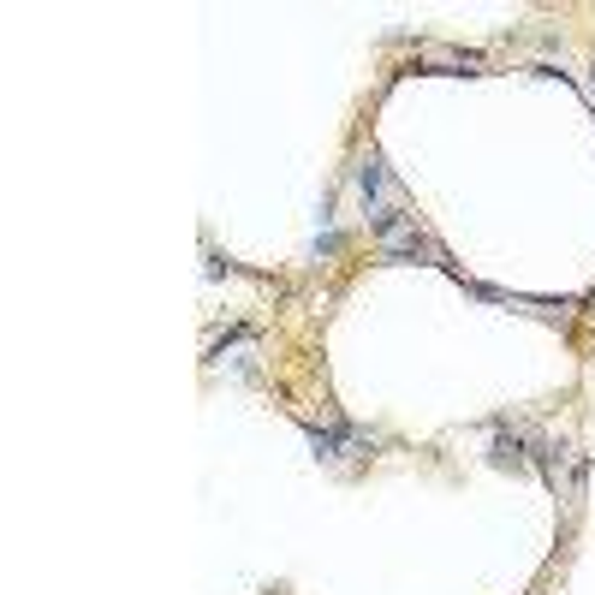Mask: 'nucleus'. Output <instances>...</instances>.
<instances>
[{
  "instance_id": "nucleus-1",
  "label": "nucleus",
  "mask_w": 595,
  "mask_h": 595,
  "mask_svg": "<svg viewBox=\"0 0 595 595\" xmlns=\"http://www.w3.org/2000/svg\"><path fill=\"white\" fill-rule=\"evenodd\" d=\"M304 435H310V447H316V459L322 465H346L357 453H369L375 447V435H363L352 423H334V429H322V423H304Z\"/></svg>"
},
{
  "instance_id": "nucleus-2",
  "label": "nucleus",
  "mask_w": 595,
  "mask_h": 595,
  "mask_svg": "<svg viewBox=\"0 0 595 595\" xmlns=\"http://www.w3.org/2000/svg\"><path fill=\"white\" fill-rule=\"evenodd\" d=\"M357 197H363V215H375V209L399 203V191H393V179H387V161H381V155H363V167H357Z\"/></svg>"
},
{
  "instance_id": "nucleus-3",
  "label": "nucleus",
  "mask_w": 595,
  "mask_h": 595,
  "mask_svg": "<svg viewBox=\"0 0 595 595\" xmlns=\"http://www.w3.org/2000/svg\"><path fill=\"white\" fill-rule=\"evenodd\" d=\"M488 459H494L500 471H530V441H524V435H494Z\"/></svg>"
}]
</instances>
